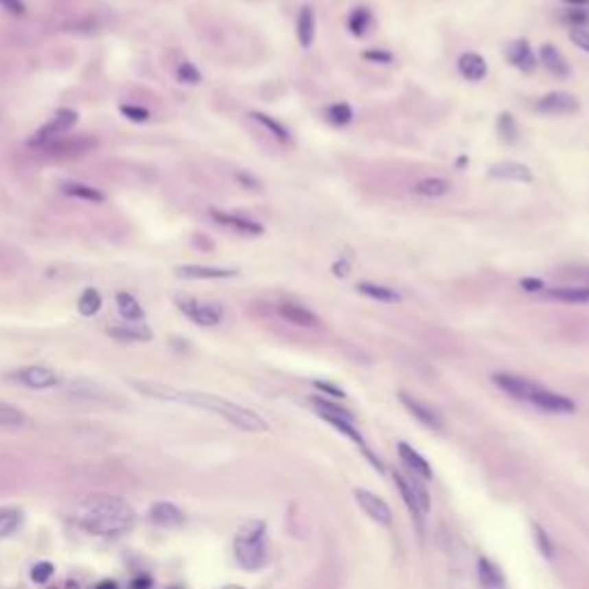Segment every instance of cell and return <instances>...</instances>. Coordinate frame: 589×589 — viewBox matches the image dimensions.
Instances as JSON below:
<instances>
[{
	"instance_id": "1",
	"label": "cell",
	"mask_w": 589,
	"mask_h": 589,
	"mask_svg": "<svg viewBox=\"0 0 589 589\" xmlns=\"http://www.w3.org/2000/svg\"><path fill=\"white\" fill-rule=\"evenodd\" d=\"M76 520L88 534L115 539L136 527V511L127 500L117 495H88L78 507Z\"/></svg>"
},
{
	"instance_id": "2",
	"label": "cell",
	"mask_w": 589,
	"mask_h": 589,
	"mask_svg": "<svg viewBox=\"0 0 589 589\" xmlns=\"http://www.w3.org/2000/svg\"><path fill=\"white\" fill-rule=\"evenodd\" d=\"M175 403H185V405H189V408L219 415L221 419H226L228 424H233L235 428L246 430V433H265V430H270V424H267L258 412L249 410L240 403L228 401V398L214 396V394L178 389V398H175Z\"/></svg>"
},
{
	"instance_id": "3",
	"label": "cell",
	"mask_w": 589,
	"mask_h": 589,
	"mask_svg": "<svg viewBox=\"0 0 589 589\" xmlns=\"http://www.w3.org/2000/svg\"><path fill=\"white\" fill-rule=\"evenodd\" d=\"M309 408L316 412L320 419H325V421L330 424L334 430H338V433H343L345 437H350V440L364 451L366 461H369L371 465L378 470V472H384V465L380 463V458H378L369 449L366 437L362 435V430L357 428V419H355V415H352L350 410H345L343 405H336L334 401H330V398H323V396H311L309 398Z\"/></svg>"
},
{
	"instance_id": "4",
	"label": "cell",
	"mask_w": 589,
	"mask_h": 589,
	"mask_svg": "<svg viewBox=\"0 0 589 589\" xmlns=\"http://www.w3.org/2000/svg\"><path fill=\"white\" fill-rule=\"evenodd\" d=\"M265 522L258 518H251L242 522L240 529L235 532L233 539V553L235 562L244 568V571H258L267 564L270 555H267V543H265Z\"/></svg>"
},
{
	"instance_id": "5",
	"label": "cell",
	"mask_w": 589,
	"mask_h": 589,
	"mask_svg": "<svg viewBox=\"0 0 589 589\" xmlns=\"http://www.w3.org/2000/svg\"><path fill=\"white\" fill-rule=\"evenodd\" d=\"M394 483H396L398 493H401V497H403V504L408 507L412 518L419 522V529H421V520L426 518L428 511H430V495H428L426 481L419 479V476H415V474L396 472Z\"/></svg>"
},
{
	"instance_id": "6",
	"label": "cell",
	"mask_w": 589,
	"mask_h": 589,
	"mask_svg": "<svg viewBox=\"0 0 589 589\" xmlns=\"http://www.w3.org/2000/svg\"><path fill=\"white\" fill-rule=\"evenodd\" d=\"M175 306H178V311L182 316H187L192 323L200 325V327H214L224 320V306L217 302H200V299L178 294V297H175Z\"/></svg>"
},
{
	"instance_id": "7",
	"label": "cell",
	"mask_w": 589,
	"mask_h": 589,
	"mask_svg": "<svg viewBox=\"0 0 589 589\" xmlns=\"http://www.w3.org/2000/svg\"><path fill=\"white\" fill-rule=\"evenodd\" d=\"M76 120H78V113H76V111L60 108V111H58V113L54 115V120H49L42 129H39V132H35V134L30 136L28 146H32V148H47L51 141H56V139H60L62 134H67L69 129L76 124Z\"/></svg>"
},
{
	"instance_id": "8",
	"label": "cell",
	"mask_w": 589,
	"mask_h": 589,
	"mask_svg": "<svg viewBox=\"0 0 589 589\" xmlns=\"http://www.w3.org/2000/svg\"><path fill=\"white\" fill-rule=\"evenodd\" d=\"M12 380L23 384L28 389H54V387H60L62 378L58 376L54 369L49 366H25V369H19L12 373Z\"/></svg>"
},
{
	"instance_id": "9",
	"label": "cell",
	"mask_w": 589,
	"mask_h": 589,
	"mask_svg": "<svg viewBox=\"0 0 589 589\" xmlns=\"http://www.w3.org/2000/svg\"><path fill=\"white\" fill-rule=\"evenodd\" d=\"M534 108L546 115H573L580 111V100L566 90H553L536 100Z\"/></svg>"
},
{
	"instance_id": "10",
	"label": "cell",
	"mask_w": 589,
	"mask_h": 589,
	"mask_svg": "<svg viewBox=\"0 0 589 589\" xmlns=\"http://www.w3.org/2000/svg\"><path fill=\"white\" fill-rule=\"evenodd\" d=\"M352 495H355V502L362 507V511L369 516L371 520L380 522L384 527H389L391 522H394V513H391L389 504L384 502L380 495L371 493V490H366V488H355Z\"/></svg>"
},
{
	"instance_id": "11",
	"label": "cell",
	"mask_w": 589,
	"mask_h": 589,
	"mask_svg": "<svg viewBox=\"0 0 589 589\" xmlns=\"http://www.w3.org/2000/svg\"><path fill=\"white\" fill-rule=\"evenodd\" d=\"M209 217L217 221L219 226H226L231 231L240 233V235H251V238H258V235L265 233V226L260 221H253L251 217H244L240 212H226V209H209Z\"/></svg>"
},
{
	"instance_id": "12",
	"label": "cell",
	"mask_w": 589,
	"mask_h": 589,
	"mask_svg": "<svg viewBox=\"0 0 589 589\" xmlns=\"http://www.w3.org/2000/svg\"><path fill=\"white\" fill-rule=\"evenodd\" d=\"M398 401H401L403 408L408 410L410 415L415 417L419 424H421V426H426L430 430H442V417H440V412L433 408V405H428V403L419 401V398H415V396H410L408 391H401V394H398Z\"/></svg>"
},
{
	"instance_id": "13",
	"label": "cell",
	"mask_w": 589,
	"mask_h": 589,
	"mask_svg": "<svg viewBox=\"0 0 589 589\" xmlns=\"http://www.w3.org/2000/svg\"><path fill=\"white\" fill-rule=\"evenodd\" d=\"M493 382L504 391V394L513 396L516 401H527V403H529V398L534 396V391L541 387L539 382L529 380V378L513 376V373H495Z\"/></svg>"
},
{
	"instance_id": "14",
	"label": "cell",
	"mask_w": 589,
	"mask_h": 589,
	"mask_svg": "<svg viewBox=\"0 0 589 589\" xmlns=\"http://www.w3.org/2000/svg\"><path fill=\"white\" fill-rule=\"evenodd\" d=\"M529 403L534 408H539L543 412H555V415H571L575 412V403L568 396H562L557 391H551L541 384L539 389L534 391V396L529 398Z\"/></svg>"
},
{
	"instance_id": "15",
	"label": "cell",
	"mask_w": 589,
	"mask_h": 589,
	"mask_svg": "<svg viewBox=\"0 0 589 589\" xmlns=\"http://www.w3.org/2000/svg\"><path fill=\"white\" fill-rule=\"evenodd\" d=\"M178 279H194V281H217V279H233L238 277L235 267L221 265H180L175 267Z\"/></svg>"
},
{
	"instance_id": "16",
	"label": "cell",
	"mask_w": 589,
	"mask_h": 589,
	"mask_svg": "<svg viewBox=\"0 0 589 589\" xmlns=\"http://www.w3.org/2000/svg\"><path fill=\"white\" fill-rule=\"evenodd\" d=\"M185 511L173 502H154L150 507V522L161 529H178L185 525Z\"/></svg>"
},
{
	"instance_id": "17",
	"label": "cell",
	"mask_w": 589,
	"mask_h": 589,
	"mask_svg": "<svg viewBox=\"0 0 589 589\" xmlns=\"http://www.w3.org/2000/svg\"><path fill=\"white\" fill-rule=\"evenodd\" d=\"M97 146L95 139H90V136H74V139H56L51 141L47 148L49 154H56V157H65V159H69V157H83L86 152H90Z\"/></svg>"
},
{
	"instance_id": "18",
	"label": "cell",
	"mask_w": 589,
	"mask_h": 589,
	"mask_svg": "<svg viewBox=\"0 0 589 589\" xmlns=\"http://www.w3.org/2000/svg\"><path fill=\"white\" fill-rule=\"evenodd\" d=\"M507 60L522 74H532L539 67V60H536L527 39H513L511 44H507Z\"/></svg>"
},
{
	"instance_id": "19",
	"label": "cell",
	"mask_w": 589,
	"mask_h": 589,
	"mask_svg": "<svg viewBox=\"0 0 589 589\" xmlns=\"http://www.w3.org/2000/svg\"><path fill=\"white\" fill-rule=\"evenodd\" d=\"M277 311L286 323H290L294 327H304V330H318L320 327V318L316 313L297 302H281L277 306Z\"/></svg>"
},
{
	"instance_id": "20",
	"label": "cell",
	"mask_w": 589,
	"mask_h": 589,
	"mask_svg": "<svg viewBox=\"0 0 589 589\" xmlns=\"http://www.w3.org/2000/svg\"><path fill=\"white\" fill-rule=\"evenodd\" d=\"M398 458H401V463H403L405 470H408L410 474H415V476H419V479H424V481L433 479V467H430V463L421 454H419L417 449H412L410 444L398 442Z\"/></svg>"
},
{
	"instance_id": "21",
	"label": "cell",
	"mask_w": 589,
	"mask_h": 589,
	"mask_svg": "<svg viewBox=\"0 0 589 589\" xmlns=\"http://www.w3.org/2000/svg\"><path fill=\"white\" fill-rule=\"evenodd\" d=\"M106 334L115 341L122 343H146L152 341L154 334L148 325H139V323H122V325H108Z\"/></svg>"
},
{
	"instance_id": "22",
	"label": "cell",
	"mask_w": 589,
	"mask_h": 589,
	"mask_svg": "<svg viewBox=\"0 0 589 589\" xmlns=\"http://www.w3.org/2000/svg\"><path fill=\"white\" fill-rule=\"evenodd\" d=\"M488 178L493 180H509V182H532V168L520 161H497L488 166Z\"/></svg>"
},
{
	"instance_id": "23",
	"label": "cell",
	"mask_w": 589,
	"mask_h": 589,
	"mask_svg": "<svg viewBox=\"0 0 589 589\" xmlns=\"http://www.w3.org/2000/svg\"><path fill=\"white\" fill-rule=\"evenodd\" d=\"M456 67H458V74L470 83H481L488 74V65L483 60V56L474 54V51L461 54V58L456 60Z\"/></svg>"
},
{
	"instance_id": "24",
	"label": "cell",
	"mask_w": 589,
	"mask_h": 589,
	"mask_svg": "<svg viewBox=\"0 0 589 589\" xmlns=\"http://www.w3.org/2000/svg\"><path fill=\"white\" fill-rule=\"evenodd\" d=\"M451 189H454V185H451L447 178L428 175V178H421L419 182H415L412 194L419 196V198H426V200H437V198H444L447 194H451Z\"/></svg>"
},
{
	"instance_id": "25",
	"label": "cell",
	"mask_w": 589,
	"mask_h": 589,
	"mask_svg": "<svg viewBox=\"0 0 589 589\" xmlns=\"http://www.w3.org/2000/svg\"><path fill=\"white\" fill-rule=\"evenodd\" d=\"M355 290L359 294H364L366 299H373L378 304H398L401 302V292L394 290L389 286H382V284H376V281H359L355 286Z\"/></svg>"
},
{
	"instance_id": "26",
	"label": "cell",
	"mask_w": 589,
	"mask_h": 589,
	"mask_svg": "<svg viewBox=\"0 0 589 589\" xmlns=\"http://www.w3.org/2000/svg\"><path fill=\"white\" fill-rule=\"evenodd\" d=\"M546 297L559 304H589V288L587 286H555L546 288Z\"/></svg>"
},
{
	"instance_id": "27",
	"label": "cell",
	"mask_w": 589,
	"mask_h": 589,
	"mask_svg": "<svg viewBox=\"0 0 589 589\" xmlns=\"http://www.w3.org/2000/svg\"><path fill=\"white\" fill-rule=\"evenodd\" d=\"M476 573H479V585L483 589H504L507 587L504 573L500 571V566H497L493 559L479 557V562H476Z\"/></svg>"
},
{
	"instance_id": "28",
	"label": "cell",
	"mask_w": 589,
	"mask_h": 589,
	"mask_svg": "<svg viewBox=\"0 0 589 589\" xmlns=\"http://www.w3.org/2000/svg\"><path fill=\"white\" fill-rule=\"evenodd\" d=\"M316 39V12L311 5H304L297 16V42L302 49H311Z\"/></svg>"
},
{
	"instance_id": "29",
	"label": "cell",
	"mask_w": 589,
	"mask_h": 589,
	"mask_svg": "<svg viewBox=\"0 0 589 589\" xmlns=\"http://www.w3.org/2000/svg\"><path fill=\"white\" fill-rule=\"evenodd\" d=\"M132 387L139 391V394L154 398V401H171L175 403L178 398V389L171 387V384L163 382H152V380H132Z\"/></svg>"
},
{
	"instance_id": "30",
	"label": "cell",
	"mask_w": 589,
	"mask_h": 589,
	"mask_svg": "<svg viewBox=\"0 0 589 589\" xmlns=\"http://www.w3.org/2000/svg\"><path fill=\"white\" fill-rule=\"evenodd\" d=\"M539 60H541L543 67L555 76H566L568 74L566 58L562 56V51L555 47V44H543V47L539 49Z\"/></svg>"
},
{
	"instance_id": "31",
	"label": "cell",
	"mask_w": 589,
	"mask_h": 589,
	"mask_svg": "<svg viewBox=\"0 0 589 589\" xmlns=\"http://www.w3.org/2000/svg\"><path fill=\"white\" fill-rule=\"evenodd\" d=\"M115 304H117L120 316L127 320V323H141V320H146V309H143L141 302L134 297L132 292L120 290L115 294Z\"/></svg>"
},
{
	"instance_id": "32",
	"label": "cell",
	"mask_w": 589,
	"mask_h": 589,
	"mask_svg": "<svg viewBox=\"0 0 589 589\" xmlns=\"http://www.w3.org/2000/svg\"><path fill=\"white\" fill-rule=\"evenodd\" d=\"M60 192L69 198H81V200H88V203H102L106 200V194L102 189H95L90 185H83V182H74V180H67L60 185Z\"/></svg>"
},
{
	"instance_id": "33",
	"label": "cell",
	"mask_w": 589,
	"mask_h": 589,
	"mask_svg": "<svg viewBox=\"0 0 589 589\" xmlns=\"http://www.w3.org/2000/svg\"><path fill=\"white\" fill-rule=\"evenodd\" d=\"M495 132H497V139L507 146H516L518 143V136H520V129H518V122L516 117L509 113V111H502L495 120Z\"/></svg>"
},
{
	"instance_id": "34",
	"label": "cell",
	"mask_w": 589,
	"mask_h": 589,
	"mask_svg": "<svg viewBox=\"0 0 589 589\" xmlns=\"http://www.w3.org/2000/svg\"><path fill=\"white\" fill-rule=\"evenodd\" d=\"M251 120H256L260 127L265 129V132L272 134V139H277L279 143H290V132H288V127L281 120H277V117L267 115L263 113V111H251Z\"/></svg>"
},
{
	"instance_id": "35",
	"label": "cell",
	"mask_w": 589,
	"mask_h": 589,
	"mask_svg": "<svg viewBox=\"0 0 589 589\" xmlns=\"http://www.w3.org/2000/svg\"><path fill=\"white\" fill-rule=\"evenodd\" d=\"M371 23H373V14L364 5H359V8H355L348 14V30H350V35H355V37H364L366 32H369Z\"/></svg>"
},
{
	"instance_id": "36",
	"label": "cell",
	"mask_w": 589,
	"mask_h": 589,
	"mask_svg": "<svg viewBox=\"0 0 589 589\" xmlns=\"http://www.w3.org/2000/svg\"><path fill=\"white\" fill-rule=\"evenodd\" d=\"M78 313H81L83 318H93L100 313L102 309V294L97 288H86V290L81 292V297H78Z\"/></svg>"
},
{
	"instance_id": "37",
	"label": "cell",
	"mask_w": 589,
	"mask_h": 589,
	"mask_svg": "<svg viewBox=\"0 0 589 589\" xmlns=\"http://www.w3.org/2000/svg\"><path fill=\"white\" fill-rule=\"evenodd\" d=\"M327 120H330L334 127H348V124L355 120V113H352V106L348 102H334L327 106Z\"/></svg>"
},
{
	"instance_id": "38",
	"label": "cell",
	"mask_w": 589,
	"mask_h": 589,
	"mask_svg": "<svg viewBox=\"0 0 589 589\" xmlns=\"http://www.w3.org/2000/svg\"><path fill=\"white\" fill-rule=\"evenodd\" d=\"M21 525V511L19 509H3L0 511V539H8Z\"/></svg>"
},
{
	"instance_id": "39",
	"label": "cell",
	"mask_w": 589,
	"mask_h": 589,
	"mask_svg": "<svg viewBox=\"0 0 589 589\" xmlns=\"http://www.w3.org/2000/svg\"><path fill=\"white\" fill-rule=\"evenodd\" d=\"M175 78H178V83H182V86H198V83L203 81V74L194 62L185 60V62L178 65V69H175Z\"/></svg>"
},
{
	"instance_id": "40",
	"label": "cell",
	"mask_w": 589,
	"mask_h": 589,
	"mask_svg": "<svg viewBox=\"0 0 589 589\" xmlns=\"http://www.w3.org/2000/svg\"><path fill=\"white\" fill-rule=\"evenodd\" d=\"M71 394L78 396V398H86V401H106V394L97 387V384H90V382H71Z\"/></svg>"
},
{
	"instance_id": "41",
	"label": "cell",
	"mask_w": 589,
	"mask_h": 589,
	"mask_svg": "<svg viewBox=\"0 0 589 589\" xmlns=\"http://www.w3.org/2000/svg\"><path fill=\"white\" fill-rule=\"evenodd\" d=\"M532 532H534V541H536V548H539V553L546 555L548 559H553L555 546H553V541H551V536H548V532L539 525V522H532Z\"/></svg>"
},
{
	"instance_id": "42",
	"label": "cell",
	"mask_w": 589,
	"mask_h": 589,
	"mask_svg": "<svg viewBox=\"0 0 589 589\" xmlns=\"http://www.w3.org/2000/svg\"><path fill=\"white\" fill-rule=\"evenodd\" d=\"M25 421V415L10 403H0V426H19Z\"/></svg>"
},
{
	"instance_id": "43",
	"label": "cell",
	"mask_w": 589,
	"mask_h": 589,
	"mask_svg": "<svg viewBox=\"0 0 589 589\" xmlns=\"http://www.w3.org/2000/svg\"><path fill=\"white\" fill-rule=\"evenodd\" d=\"M54 573H56V566L51 564V562H37V564L30 568V578H32V582H37V585L49 582L51 578H54Z\"/></svg>"
},
{
	"instance_id": "44",
	"label": "cell",
	"mask_w": 589,
	"mask_h": 589,
	"mask_svg": "<svg viewBox=\"0 0 589 589\" xmlns=\"http://www.w3.org/2000/svg\"><path fill=\"white\" fill-rule=\"evenodd\" d=\"M564 21L571 28H587L589 25V10L587 8H571L564 12Z\"/></svg>"
},
{
	"instance_id": "45",
	"label": "cell",
	"mask_w": 589,
	"mask_h": 589,
	"mask_svg": "<svg viewBox=\"0 0 589 589\" xmlns=\"http://www.w3.org/2000/svg\"><path fill=\"white\" fill-rule=\"evenodd\" d=\"M562 279H571V281H580V286L589 288V267H568V270H559L555 272Z\"/></svg>"
},
{
	"instance_id": "46",
	"label": "cell",
	"mask_w": 589,
	"mask_h": 589,
	"mask_svg": "<svg viewBox=\"0 0 589 589\" xmlns=\"http://www.w3.org/2000/svg\"><path fill=\"white\" fill-rule=\"evenodd\" d=\"M120 113L127 117V120H132L136 124H143L150 120V111L148 108H141V106H127V104H122L120 106Z\"/></svg>"
},
{
	"instance_id": "47",
	"label": "cell",
	"mask_w": 589,
	"mask_h": 589,
	"mask_svg": "<svg viewBox=\"0 0 589 589\" xmlns=\"http://www.w3.org/2000/svg\"><path fill=\"white\" fill-rule=\"evenodd\" d=\"M362 58H364V60H369V62H378V65H391V62H394V56H391L389 51H384V49H369V51H364Z\"/></svg>"
},
{
	"instance_id": "48",
	"label": "cell",
	"mask_w": 589,
	"mask_h": 589,
	"mask_svg": "<svg viewBox=\"0 0 589 589\" xmlns=\"http://www.w3.org/2000/svg\"><path fill=\"white\" fill-rule=\"evenodd\" d=\"M568 39L575 44L578 49L587 51L589 54V30L585 28H571V32H568Z\"/></svg>"
},
{
	"instance_id": "49",
	"label": "cell",
	"mask_w": 589,
	"mask_h": 589,
	"mask_svg": "<svg viewBox=\"0 0 589 589\" xmlns=\"http://www.w3.org/2000/svg\"><path fill=\"white\" fill-rule=\"evenodd\" d=\"M520 290L525 292H546V284H543V279H536V277H525L520 279Z\"/></svg>"
},
{
	"instance_id": "50",
	"label": "cell",
	"mask_w": 589,
	"mask_h": 589,
	"mask_svg": "<svg viewBox=\"0 0 589 589\" xmlns=\"http://www.w3.org/2000/svg\"><path fill=\"white\" fill-rule=\"evenodd\" d=\"M313 387H316L318 391H323V394L327 396H334V398H345V391L341 387H336V384L332 382H325V380H316L313 382Z\"/></svg>"
},
{
	"instance_id": "51",
	"label": "cell",
	"mask_w": 589,
	"mask_h": 589,
	"mask_svg": "<svg viewBox=\"0 0 589 589\" xmlns=\"http://www.w3.org/2000/svg\"><path fill=\"white\" fill-rule=\"evenodd\" d=\"M235 180H238L242 187L251 189V192H260V189H263L260 180L256 178V175H251V173H242V171H240L238 175H235Z\"/></svg>"
},
{
	"instance_id": "52",
	"label": "cell",
	"mask_w": 589,
	"mask_h": 589,
	"mask_svg": "<svg viewBox=\"0 0 589 589\" xmlns=\"http://www.w3.org/2000/svg\"><path fill=\"white\" fill-rule=\"evenodd\" d=\"M0 8H3L5 12H10L12 16H23L25 14L23 0H0Z\"/></svg>"
},
{
	"instance_id": "53",
	"label": "cell",
	"mask_w": 589,
	"mask_h": 589,
	"mask_svg": "<svg viewBox=\"0 0 589 589\" xmlns=\"http://www.w3.org/2000/svg\"><path fill=\"white\" fill-rule=\"evenodd\" d=\"M350 272H352V267H350L348 260L341 258V260H334V263H332V274H334L336 279H345Z\"/></svg>"
},
{
	"instance_id": "54",
	"label": "cell",
	"mask_w": 589,
	"mask_h": 589,
	"mask_svg": "<svg viewBox=\"0 0 589 589\" xmlns=\"http://www.w3.org/2000/svg\"><path fill=\"white\" fill-rule=\"evenodd\" d=\"M150 587H152V578H150L148 573L136 575V578L132 580V589H150Z\"/></svg>"
},
{
	"instance_id": "55",
	"label": "cell",
	"mask_w": 589,
	"mask_h": 589,
	"mask_svg": "<svg viewBox=\"0 0 589 589\" xmlns=\"http://www.w3.org/2000/svg\"><path fill=\"white\" fill-rule=\"evenodd\" d=\"M49 589H81V587H78L76 580H62V582H58V585L49 587Z\"/></svg>"
},
{
	"instance_id": "56",
	"label": "cell",
	"mask_w": 589,
	"mask_h": 589,
	"mask_svg": "<svg viewBox=\"0 0 589 589\" xmlns=\"http://www.w3.org/2000/svg\"><path fill=\"white\" fill-rule=\"evenodd\" d=\"M568 8H589V0H564Z\"/></svg>"
},
{
	"instance_id": "57",
	"label": "cell",
	"mask_w": 589,
	"mask_h": 589,
	"mask_svg": "<svg viewBox=\"0 0 589 589\" xmlns=\"http://www.w3.org/2000/svg\"><path fill=\"white\" fill-rule=\"evenodd\" d=\"M95 589H117V585H115L113 580H102Z\"/></svg>"
},
{
	"instance_id": "58",
	"label": "cell",
	"mask_w": 589,
	"mask_h": 589,
	"mask_svg": "<svg viewBox=\"0 0 589 589\" xmlns=\"http://www.w3.org/2000/svg\"><path fill=\"white\" fill-rule=\"evenodd\" d=\"M221 589H246V587H242V585H226V587H221Z\"/></svg>"
},
{
	"instance_id": "59",
	"label": "cell",
	"mask_w": 589,
	"mask_h": 589,
	"mask_svg": "<svg viewBox=\"0 0 589 589\" xmlns=\"http://www.w3.org/2000/svg\"><path fill=\"white\" fill-rule=\"evenodd\" d=\"M173 589H178V587H173Z\"/></svg>"
}]
</instances>
